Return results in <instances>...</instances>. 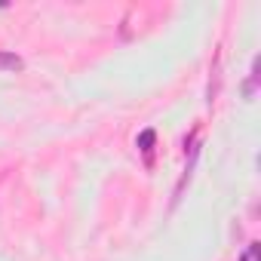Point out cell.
Listing matches in <instances>:
<instances>
[{"label": "cell", "instance_id": "1", "mask_svg": "<svg viewBox=\"0 0 261 261\" xmlns=\"http://www.w3.org/2000/svg\"><path fill=\"white\" fill-rule=\"evenodd\" d=\"M22 68H25V62H22L16 53H0V71H13V74H16V71H22Z\"/></svg>", "mask_w": 261, "mask_h": 261}, {"label": "cell", "instance_id": "2", "mask_svg": "<svg viewBox=\"0 0 261 261\" xmlns=\"http://www.w3.org/2000/svg\"><path fill=\"white\" fill-rule=\"evenodd\" d=\"M154 139H157V136L151 133V129H148V133H142V136H139V148H142V151H151V145H154Z\"/></svg>", "mask_w": 261, "mask_h": 261}, {"label": "cell", "instance_id": "3", "mask_svg": "<svg viewBox=\"0 0 261 261\" xmlns=\"http://www.w3.org/2000/svg\"><path fill=\"white\" fill-rule=\"evenodd\" d=\"M243 261H258V246H249L246 255H243Z\"/></svg>", "mask_w": 261, "mask_h": 261}]
</instances>
